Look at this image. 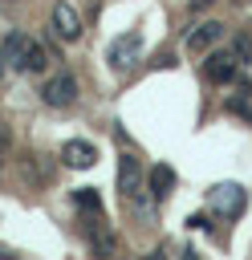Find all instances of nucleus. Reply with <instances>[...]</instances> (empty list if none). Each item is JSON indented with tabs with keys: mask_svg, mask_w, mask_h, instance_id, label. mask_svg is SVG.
<instances>
[{
	"mask_svg": "<svg viewBox=\"0 0 252 260\" xmlns=\"http://www.w3.org/2000/svg\"><path fill=\"white\" fill-rule=\"evenodd\" d=\"M138 53H142V32H138V28H130V32H122V37H114V41H110L106 61H110V69H114V73H126V69L138 61Z\"/></svg>",
	"mask_w": 252,
	"mask_h": 260,
	"instance_id": "obj_1",
	"label": "nucleus"
},
{
	"mask_svg": "<svg viewBox=\"0 0 252 260\" xmlns=\"http://www.w3.org/2000/svg\"><path fill=\"white\" fill-rule=\"evenodd\" d=\"M211 211H219V215H240L244 211V203H248V195H244V187H236V183H215L211 187Z\"/></svg>",
	"mask_w": 252,
	"mask_h": 260,
	"instance_id": "obj_2",
	"label": "nucleus"
},
{
	"mask_svg": "<svg viewBox=\"0 0 252 260\" xmlns=\"http://www.w3.org/2000/svg\"><path fill=\"white\" fill-rule=\"evenodd\" d=\"M73 98H77V81H73V73H57V77H49V81L41 85V102L53 106V110L69 106Z\"/></svg>",
	"mask_w": 252,
	"mask_h": 260,
	"instance_id": "obj_3",
	"label": "nucleus"
},
{
	"mask_svg": "<svg viewBox=\"0 0 252 260\" xmlns=\"http://www.w3.org/2000/svg\"><path fill=\"white\" fill-rule=\"evenodd\" d=\"M219 41H224V24H219V20H199V24L187 32L183 45H187V53H211Z\"/></svg>",
	"mask_w": 252,
	"mask_h": 260,
	"instance_id": "obj_4",
	"label": "nucleus"
},
{
	"mask_svg": "<svg viewBox=\"0 0 252 260\" xmlns=\"http://www.w3.org/2000/svg\"><path fill=\"white\" fill-rule=\"evenodd\" d=\"M53 32L61 37V41H77L81 37V12L73 8V4H53Z\"/></svg>",
	"mask_w": 252,
	"mask_h": 260,
	"instance_id": "obj_5",
	"label": "nucleus"
},
{
	"mask_svg": "<svg viewBox=\"0 0 252 260\" xmlns=\"http://www.w3.org/2000/svg\"><path fill=\"white\" fill-rule=\"evenodd\" d=\"M61 158H65V167L85 171V167H93V162H98V146H93V142H85V138H69V142L61 146Z\"/></svg>",
	"mask_w": 252,
	"mask_h": 260,
	"instance_id": "obj_6",
	"label": "nucleus"
},
{
	"mask_svg": "<svg viewBox=\"0 0 252 260\" xmlns=\"http://www.w3.org/2000/svg\"><path fill=\"white\" fill-rule=\"evenodd\" d=\"M118 191H122L126 199H134V195L142 191V167H138L134 154H122V158H118Z\"/></svg>",
	"mask_w": 252,
	"mask_h": 260,
	"instance_id": "obj_7",
	"label": "nucleus"
},
{
	"mask_svg": "<svg viewBox=\"0 0 252 260\" xmlns=\"http://www.w3.org/2000/svg\"><path fill=\"white\" fill-rule=\"evenodd\" d=\"M203 73H207L215 85H228V81L236 77V53H211L207 65H203Z\"/></svg>",
	"mask_w": 252,
	"mask_h": 260,
	"instance_id": "obj_8",
	"label": "nucleus"
},
{
	"mask_svg": "<svg viewBox=\"0 0 252 260\" xmlns=\"http://www.w3.org/2000/svg\"><path fill=\"white\" fill-rule=\"evenodd\" d=\"M24 49H28V37H24V32H8L4 45H0L4 65H8V69H20V65H24Z\"/></svg>",
	"mask_w": 252,
	"mask_h": 260,
	"instance_id": "obj_9",
	"label": "nucleus"
},
{
	"mask_svg": "<svg viewBox=\"0 0 252 260\" xmlns=\"http://www.w3.org/2000/svg\"><path fill=\"white\" fill-rule=\"evenodd\" d=\"M175 187V171L167 167V162H154L150 167V175H146V191L154 195V199H167V191Z\"/></svg>",
	"mask_w": 252,
	"mask_h": 260,
	"instance_id": "obj_10",
	"label": "nucleus"
},
{
	"mask_svg": "<svg viewBox=\"0 0 252 260\" xmlns=\"http://www.w3.org/2000/svg\"><path fill=\"white\" fill-rule=\"evenodd\" d=\"M24 73H45L49 69V49L41 45V41H28V49H24V65H20Z\"/></svg>",
	"mask_w": 252,
	"mask_h": 260,
	"instance_id": "obj_11",
	"label": "nucleus"
},
{
	"mask_svg": "<svg viewBox=\"0 0 252 260\" xmlns=\"http://www.w3.org/2000/svg\"><path fill=\"white\" fill-rule=\"evenodd\" d=\"M73 203H77L81 211H89V215H102V199H98V191H93V187L73 191Z\"/></svg>",
	"mask_w": 252,
	"mask_h": 260,
	"instance_id": "obj_12",
	"label": "nucleus"
},
{
	"mask_svg": "<svg viewBox=\"0 0 252 260\" xmlns=\"http://www.w3.org/2000/svg\"><path fill=\"white\" fill-rule=\"evenodd\" d=\"M215 0H187V12H203V8H211Z\"/></svg>",
	"mask_w": 252,
	"mask_h": 260,
	"instance_id": "obj_13",
	"label": "nucleus"
},
{
	"mask_svg": "<svg viewBox=\"0 0 252 260\" xmlns=\"http://www.w3.org/2000/svg\"><path fill=\"white\" fill-rule=\"evenodd\" d=\"M4 142H8V130H4V126H0V150H4Z\"/></svg>",
	"mask_w": 252,
	"mask_h": 260,
	"instance_id": "obj_14",
	"label": "nucleus"
},
{
	"mask_svg": "<svg viewBox=\"0 0 252 260\" xmlns=\"http://www.w3.org/2000/svg\"><path fill=\"white\" fill-rule=\"evenodd\" d=\"M0 73H4V57H0Z\"/></svg>",
	"mask_w": 252,
	"mask_h": 260,
	"instance_id": "obj_15",
	"label": "nucleus"
},
{
	"mask_svg": "<svg viewBox=\"0 0 252 260\" xmlns=\"http://www.w3.org/2000/svg\"><path fill=\"white\" fill-rule=\"evenodd\" d=\"M4 4H16V0H4Z\"/></svg>",
	"mask_w": 252,
	"mask_h": 260,
	"instance_id": "obj_16",
	"label": "nucleus"
}]
</instances>
